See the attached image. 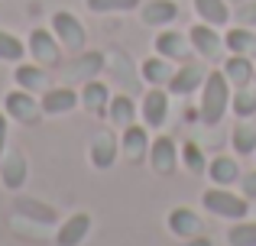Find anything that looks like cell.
<instances>
[{"label": "cell", "instance_id": "cell-1", "mask_svg": "<svg viewBox=\"0 0 256 246\" xmlns=\"http://www.w3.org/2000/svg\"><path fill=\"white\" fill-rule=\"evenodd\" d=\"M227 107H230V81L224 71H208L204 84H201V120L208 126H218L224 120Z\"/></svg>", "mask_w": 256, "mask_h": 246}, {"label": "cell", "instance_id": "cell-2", "mask_svg": "<svg viewBox=\"0 0 256 246\" xmlns=\"http://www.w3.org/2000/svg\"><path fill=\"white\" fill-rule=\"evenodd\" d=\"M201 204H204L214 217H224V221H234V224L244 221V217L250 214V198L234 195V191H224V185L204 191V195H201Z\"/></svg>", "mask_w": 256, "mask_h": 246}, {"label": "cell", "instance_id": "cell-3", "mask_svg": "<svg viewBox=\"0 0 256 246\" xmlns=\"http://www.w3.org/2000/svg\"><path fill=\"white\" fill-rule=\"evenodd\" d=\"M52 29H56L58 42H62L68 52H82L84 26L78 23V16H72V13H56V16H52Z\"/></svg>", "mask_w": 256, "mask_h": 246}, {"label": "cell", "instance_id": "cell-4", "mask_svg": "<svg viewBox=\"0 0 256 246\" xmlns=\"http://www.w3.org/2000/svg\"><path fill=\"white\" fill-rule=\"evenodd\" d=\"M188 42H192V49L198 52L201 58H214L220 52V45H224V36H218V26L198 23V26H192V32H188Z\"/></svg>", "mask_w": 256, "mask_h": 246}, {"label": "cell", "instance_id": "cell-5", "mask_svg": "<svg viewBox=\"0 0 256 246\" xmlns=\"http://www.w3.org/2000/svg\"><path fill=\"white\" fill-rule=\"evenodd\" d=\"M150 162L159 175H172L175 172V165H178V149H175V143L169 136H156L150 143Z\"/></svg>", "mask_w": 256, "mask_h": 246}, {"label": "cell", "instance_id": "cell-6", "mask_svg": "<svg viewBox=\"0 0 256 246\" xmlns=\"http://www.w3.org/2000/svg\"><path fill=\"white\" fill-rule=\"evenodd\" d=\"M4 110H6V117H13L20 123H36V117H39L36 114L39 104L32 101V91H10L4 101Z\"/></svg>", "mask_w": 256, "mask_h": 246}, {"label": "cell", "instance_id": "cell-7", "mask_svg": "<svg viewBox=\"0 0 256 246\" xmlns=\"http://www.w3.org/2000/svg\"><path fill=\"white\" fill-rule=\"evenodd\" d=\"M204 78H208L204 65H198V62H188V65H182V68L172 75V81H169V91H172V94H192V91H198L201 84H204Z\"/></svg>", "mask_w": 256, "mask_h": 246}, {"label": "cell", "instance_id": "cell-8", "mask_svg": "<svg viewBox=\"0 0 256 246\" xmlns=\"http://www.w3.org/2000/svg\"><path fill=\"white\" fill-rule=\"evenodd\" d=\"M30 55L36 58L39 65H56L58 62V42H56V36H52L49 29H32L30 32Z\"/></svg>", "mask_w": 256, "mask_h": 246}, {"label": "cell", "instance_id": "cell-9", "mask_svg": "<svg viewBox=\"0 0 256 246\" xmlns=\"http://www.w3.org/2000/svg\"><path fill=\"white\" fill-rule=\"evenodd\" d=\"M166 114H169V94H166L162 88L146 91V97H143V123L150 126V130H156V126L166 123Z\"/></svg>", "mask_w": 256, "mask_h": 246}, {"label": "cell", "instance_id": "cell-10", "mask_svg": "<svg viewBox=\"0 0 256 246\" xmlns=\"http://www.w3.org/2000/svg\"><path fill=\"white\" fill-rule=\"evenodd\" d=\"M88 230H91V214L68 217V221L58 227V234H56V246H78L88 237Z\"/></svg>", "mask_w": 256, "mask_h": 246}, {"label": "cell", "instance_id": "cell-11", "mask_svg": "<svg viewBox=\"0 0 256 246\" xmlns=\"http://www.w3.org/2000/svg\"><path fill=\"white\" fill-rule=\"evenodd\" d=\"M169 230L175 237H182V240H192V237L201 234V217L194 214V211H188V208H172Z\"/></svg>", "mask_w": 256, "mask_h": 246}, {"label": "cell", "instance_id": "cell-12", "mask_svg": "<svg viewBox=\"0 0 256 246\" xmlns=\"http://www.w3.org/2000/svg\"><path fill=\"white\" fill-rule=\"evenodd\" d=\"M120 149H124V156L130 159V162H140V159L146 156V149H150L146 126H136V123L126 126V130H124V139H120Z\"/></svg>", "mask_w": 256, "mask_h": 246}, {"label": "cell", "instance_id": "cell-13", "mask_svg": "<svg viewBox=\"0 0 256 246\" xmlns=\"http://www.w3.org/2000/svg\"><path fill=\"white\" fill-rule=\"evenodd\" d=\"M16 84L23 91H32V94H36V91H49V71H46V65H20L16 68Z\"/></svg>", "mask_w": 256, "mask_h": 246}, {"label": "cell", "instance_id": "cell-14", "mask_svg": "<svg viewBox=\"0 0 256 246\" xmlns=\"http://www.w3.org/2000/svg\"><path fill=\"white\" fill-rule=\"evenodd\" d=\"M227 75V81L234 84V88H244V84H250L253 81V75H256V68L250 65V55H234L230 52V58L224 62V68H220Z\"/></svg>", "mask_w": 256, "mask_h": 246}, {"label": "cell", "instance_id": "cell-15", "mask_svg": "<svg viewBox=\"0 0 256 246\" xmlns=\"http://www.w3.org/2000/svg\"><path fill=\"white\" fill-rule=\"evenodd\" d=\"M117 139L110 136V133H98L94 136V143H91V162H94V169H110L114 165V159H117Z\"/></svg>", "mask_w": 256, "mask_h": 246}, {"label": "cell", "instance_id": "cell-16", "mask_svg": "<svg viewBox=\"0 0 256 246\" xmlns=\"http://www.w3.org/2000/svg\"><path fill=\"white\" fill-rule=\"evenodd\" d=\"M75 104H78V94L72 88H49L42 94V110L52 114V117H56V114H68Z\"/></svg>", "mask_w": 256, "mask_h": 246}, {"label": "cell", "instance_id": "cell-17", "mask_svg": "<svg viewBox=\"0 0 256 246\" xmlns=\"http://www.w3.org/2000/svg\"><path fill=\"white\" fill-rule=\"evenodd\" d=\"M172 75H175V71H172V58H166V55H152V58L143 62V81H150L152 88L169 84Z\"/></svg>", "mask_w": 256, "mask_h": 246}, {"label": "cell", "instance_id": "cell-18", "mask_svg": "<svg viewBox=\"0 0 256 246\" xmlns=\"http://www.w3.org/2000/svg\"><path fill=\"white\" fill-rule=\"evenodd\" d=\"M178 16V3L175 0H150L143 6V23L146 26H166Z\"/></svg>", "mask_w": 256, "mask_h": 246}, {"label": "cell", "instance_id": "cell-19", "mask_svg": "<svg viewBox=\"0 0 256 246\" xmlns=\"http://www.w3.org/2000/svg\"><path fill=\"white\" fill-rule=\"evenodd\" d=\"M185 52H188V42H185V36L182 32H175V29H166V32H159L156 36V55H166V58H185Z\"/></svg>", "mask_w": 256, "mask_h": 246}, {"label": "cell", "instance_id": "cell-20", "mask_svg": "<svg viewBox=\"0 0 256 246\" xmlns=\"http://www.w3.org/2000/svg\"><path fill=\"white\" fill-rule=\"evenodd\" d=\"M194 10H198L201 23H211V26H224L230 19L227 0H194Z\"/></svg>", "mask_w": 256, "mask_h": 246}, {"label": "cell", "instance_id": "cell-21", "mask_svg": "<svg viewBox=\"0 0 256 246\" xmlns=\"http://www.w3.org/2000/svg\"><path fill=\"white\" fill-rule=\"evenodd\" d=\"M82 104L91 114H98V117H104V107L110 104V94H107V84H100V81H88L84 88H82Z\"/></svg>", "mask_w": 256, "mask_h": 246}, {"label": "cell", "instance_id": "cell-22", "mask_svg": "<svg viewBox=\"0 0 256 246\" xmlns=\"http://www.w3.org/2000/svg\"><path fill=\"white\" fill-rule=\"evenodd\" d=\"M230 143H234V149H237L240 156H250V152L256 149V120L253 117H244V120L237 123Z\"/></svg>", "mask_w": 256, "mask_h": 246}, {"label": "cell", "instance_id": "cell-23", "mask_svg": "<svg viewBox=\"0 0 256 246\" xmlns=\"http://www.w3.org/2000/svg\"><path fill=\"white\" fill-rule=\"evenodd\" d=\"M224 45L234 52V55H250V52H256V36L246 29V26H234V29L224 36Z\"/></svg>", "mask_w": 256, "mask_h": 246}, {"label": "cell", "instance_id": "cell-24", "mask_svg": "<svg viewBox=\"0 0 256 246\" xmlns=\"http://www.w3.org/2000/svg\"><path fill=\"white\" fill-rule=\"evenodd\" d=\"M0 172H4V185L16 191L20 185L26 182V162H23V156H20V152H10V156L4 159V165H0Z\"/></svg>", "mask_w": 256, "mask_h": 246}, {"label": "cell", "instance_id": "cell-25", "mask_svg": "<svg viewBox=\"0 0 256 246\" xmlns=\"http://www.w3.org/2000/svg\"><path fill=\"white\" fill-rule=\"evenodd\" d=\"M107 114H110V120L120 126V130H126L133 120H136V107H133V101L126 94L120 97H110V107H107Z\"/></svg>", "mask_w": 256, "mask_h": 246}, {"label": "cell", "instance_id": "cell-26", "mask_svg": "<svg viewBox=\"0 0 256 246\" xmlns=\"http://www.w3.org/2000/svg\"><path fill=\"white\" fill-rule=\"evenodd\" d=\"M208 172H211V182L214 185H234V182H237V175H240L237 162H234L230 156H218L211 165H208Z\"/></svg>", "mask_w": 256, "mask_h": 246}, {"label": "cell", "instance_id": "cell-27", "mask_svg": "<svg viewBox=\"0 0 256 246\" xmlns=\"http://www.w3.org/2000/svg\"><path fill=\"white\" fill-rule=\"evenodd\" d=\"M75 62H78V65H68V68H65V75H68V78H91V75H98V71H100L104 55H98V52H88V55L75 58Z\"/></svg>", "mask_w": 256, "mask_h": 246}, {"label": "cell", "instance_id": "cell-28", "mask_svg": "<svg viewBox=\"0 0 256 246\" xmlns=\"http://www.w3.org/2000/svg\"><path fill=\"white\" fill-rule=\"evenodd\" d=\"M234 114L244 117H256V88H234Z\"/></svg>", "mask_w": 256, "mask_h": 246}, {"label": "cell", "instance_id": "cell-29", "mask_svg": "<svg viewBox=\"0 0 256 246\" xmlns=\"http://www.w3.org/2000/svg\"><path fill=\"white\" fill-rule=\"evenodd\" d=\"M23 55H26V45L13 32L0 29V62H20Z\"/></svg>", "mask_w": 256, "mask_h": 246}, {"label": "cell", "instance_id": "cell-30", "mask_svg": "<svg viewBox=\"0 0 256 246\" xmlns=\"http://www.w3.org/2000/svg\"><path fill=\"white\" fill-rule=\"evenodd\" d=\"M227 240L230 246H256V221H237L230 227V234H227Z\"/></svg>", "mask_w": 256, "mask_h": 246}, {"label": "cell", "instance_id": "cell-31", "mask_svg": "<svg viewBox=\"0 0 256 246\" xmlns=\"http://www.w3.org/2000/svg\"><path fill=\"white\" fill-rule=\"evenodd\" d=\"M140 0H88V10L91 13H126L136 10Z\"/></svg>", "mask_w": 256, "mask_h": 246}, {"label": "cell", "instance_id": "cell-32", "mask_svg": "<svg viewBox=\"0 0 256 246\" xmlns=\"http://www.w3.org/2000/svg\"><path fill=\"white\" fill-rule=\"evenodd\" d=\"M16 211H23V214H30L32 221H39V224H56V211H52V208H46V204H36V201H23V198H20V201H16Z\"/></svg>", "mask_w": 256, "mask_h": 246}, {"label": "cell", "instance_id": "cell-33", "mask_svg": "<svg viewBox=\"0 0 256 246\" xmlns=\"http://www.w3.org/2000/svg\"><path fill=\"white\" fill-rule=\"evenodd\" d=\"M182 152H185V162H188V169H192V172L204 169V159H201V152H198V146H194V143H188Z\"/></svg>", "mask_w": 256, "mask_h": 246}, {"label": "cell", "instance_id": "cell-34", "mask_svg": "<svg viewBox=\"0 0 256 246\" xmlns=\"http://www.w3.org/2000/svg\"><path fill=\"white\" fill-rule=\"evenodd\" d=\"M240 188H244V198L256 201V172H250V175L244 178V185H240Z\"/></svg>", "mask_w": 256, "mask_h": 246}, {"label": "cell", "instance_id": "cell-35", "mask_svg": "<svg viewBox=\"0 0 256 246\" xmlns=\"http://www.w3.org/2000/svg\"><path fill=\"white\" fill-rule=\"evenodd\" d=\"M6 152V114H0V159Z\"/></svg>", "mask_w": 256, "mask_h": 246}, {"label": "cell", "instance_id": "cell-36", "mask_svg": "<svg viewBox=\"0 0 256 246\" xmlns=\"http://www.w3.org/2000/svg\"><path fill=\"white\" fill-rule=\"evenodd\" d=\"M240 19H244V23H256V3H250L246 10H240Z\"/></svg>", "mask_w": 256, "mask_h": 246}, {"label": "cell", "instance_id": "cell-37", "mask_svg": "<svg viewBox=\"0 0 256 246\" xmlns=\"http://www.w3.org/2000/svg\"><path fill=\"white\" fill-rule=\"evenodd\" d=\"M185 246H211V240H192V243H185Z\"/></svg>", "mask_w": 256, "mask_h": 246}, {"label": "cell", "instance_id": "cell-38", "mask_svg": "<svg viewBox=\"0 0 256 246\" xmlns=\"http://www.w3.org/2000/svg\"><path fill=\"white\" fill-rule=\"evenodd\" d=\"M227 3H240V0H227Z\"/></svg>", "mask_w": 256, "mask_h": 246}, {"label": "cell", "instance_id": "cell-39", "mask_svg": "<svg viewBox=\"0 0 256 246\" xmlns=\"http://www.w3.org/2000/svg\"><path fill=\"white\" fill-rule=\"evenodd\" d=\"M253 81H256V75H253Z\"/></svg>", "mask_w": 256, "mask_h": 246}]
</instances>
